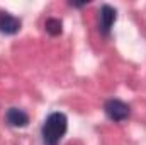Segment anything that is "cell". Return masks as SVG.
<instances>
[{"instance_id": "1", "label": "cell", "mask_w": 146, "mask_h": 145, "mask_svg": "<svg viewBox=\"0 0 146 145\" xmlns=\"http://www.w3.org/2000/svg\"><path fill=\"white\" fill-rule=\"evenodd\" d=\"M66 128H68V119L63 113L56 111V113H51L42 128H41V137H42V145H58L60 140L63 138V135L66 133Z\"/></svg>"}, {"instance_id": "2", "label": "cell", "mask_w": 146, "mask_h": 145, "mask_svg": "<svg viewBox=\"0 0 146 145\" xmlns=\"http://www.w3.org/2000/svg\"><path fill=\"white\" fill-rule=\"evenodd\" d=\"M104 111H106V114L109 116L112 121H124L131 114L129 104H126L121 99H109V101H106Z\"/></svg>"}, {"instance_id": "3", "label": "cell", "mask_w": 146, "mask_h": 145, "mask_svg": "<svg viewBox=\"0 0 146 145\" xmlns=\"http://www.w3.org/2000/svg\"><path fill=\"white\" fill-rule=\"evenodd\" d=\"M115 19H117L115 9L109 3H104L100 7V10H99V31H100L102 36H109L110 34V29H112Z\"/></svg>"}, {"instance_id": "4", "label": "cell", "mask_w": 146, "mask_h": 145, "mask_svg": "<svg viewBox=\"0 0 146 145\" xmlns=\"http://www.w3.org/2000/svg\"><path fill=\"white\" fill-rule=\"evenodd\" d=\"M21 19L9 14V12H0V33L2 34H17L21 31Z\"/></svg>"}, {"instance_id": "5", "label": "cell", "mask_w": 146, "mask_h": 145, "mask_svg": "<svg viewBox=\"0 0 146 145\" xmlns=\"http://www.w3.org/2000/svg\"><path fill=\"white\" fill-rule=\"evenodd\" d=\"M5 119L14 128H24L29 125V114L19 108H10L5 114Z\"/></svg>"}, {"instance_id": "6", "label": "cell", "mask_w": 146, "mask_h": 145, "mask_svg": "<svg viewBox=\"0 0 146 145\" xmlns=\"http://www.w3.org/2000/svg\"><path fill=\"white\" fill-rule=\"evenodd\" d=\"M44 28H46V33L51 34V36H60L63 33V22L60 19H56V17H49L46 21Z\"/></svg>"}, {"instance_id": "7", "label": "cell", "mask_w": 146, "mask_h": 145, "mask_svg": "<svg viewBox=\"0 0 146 145\" xmlns=\"http://www.w3.org/2000/svg\"><path fill=\"white\" fill-rule=\"evenodd\" d=\"M88 2L87 0H83V2H70V5H73V7H83V5H87Z\"/></svg>"}]
</instances>
